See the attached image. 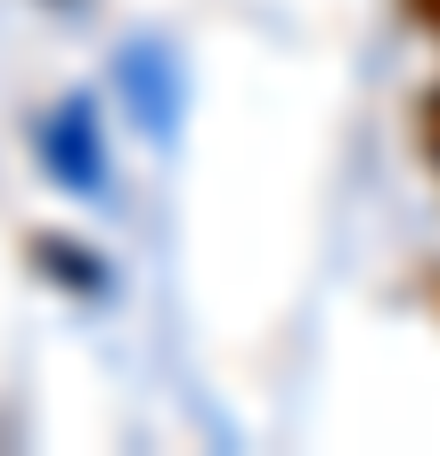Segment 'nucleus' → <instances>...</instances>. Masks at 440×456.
Returning a JSON list of instances; mask_svg holds the SVG:
<instances>
[{
	"mask_svg": "<svg viewBox=\"0 0 440 456\" xmlns=\"http://www.w3.org/2000/svg\"><path fill=\"white\" fill-rule=\"evenodd\" d=\"M408 9H416V17H424V25H440V0H408Z\"/></svg>",
	"mask_w": 440,
	"mask_h": 456,
	"instance_id": "nucleus-3",
	"label": "nucleus"
},
{
	"mask_svg": "<svg viewBox=\"0 0 440 456\" xmlns=\"http://www.w3.org/2000/svg\"><path fill=\"white\" fill-rule=\"evenodd\" d=\"M416 147H424V155L440 163V82H432V90L416 98Z\"/></svg>",
	"mask_w": 440,
	"mask_h": 456,
	"instance_id": "nucleus-2",
	"label": "nucleus"
},
{
	"mask_svg": "<svg viewBox=\"0 0 440 456\" xmlns=\"http://www.w3.org/2000/svg\"><path fill=\"white\" fill-rule=\"evenodd\" d=\"M82 139H90V114H82V106H66L58 123H41V155L58 163L74 188H98V163H90V147H82Z\"/></svg>",
	"mask_w": 440,
	"mask_h": 456,
	"instance_id": "nucleus-1",
	"label": "nucleus"
}]
</instances>
